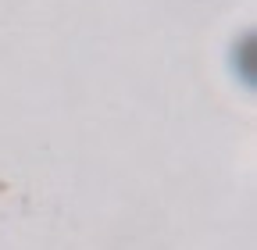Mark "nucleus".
I'll return each instance as SVG.
<instances>
[{"label":"nucleus","mask_w":257,"mask_h":250,"mask_svg":"<svg viewBox=\"0 0 257 250\" xmlns=\"http://www.w3.org/2000/svg\"><path fill=\"white\" fill-rule=\"evenodd\" d=\"M239 61H243V86L246 89H253V33H246L243 36V50L236 47V65H239Z\"/></svg>","instance_id":"f257e3e1"}]
</instances>
